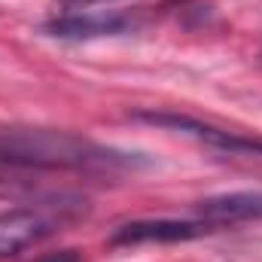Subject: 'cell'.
<instances>
[{
	"mask_svg": "<svg viewBox=\"0 0 262 262\" xmlns=\"http://www.w3.org/2000/svg\"><path fill=\"white\" fill-rule=\"evenodd\" d=\"M0 162L25 171H79V174H119L146 165L137 152L101 146L64 128H43L21 122L0 125Z\"/></svg>",
	"mask_w": 262,
	"mask_h": 262,
	"instance_id": "cell-1",
	"label": "cell"
},
{
	"mask_svg": "<svg viewBox=\"0 0 262 262\" xmlns=\"http://www.w3.org/2000/svg\"><path fill=\"white\" fill-rule=\"evenodd\" d=\"M85 213V198L79 195H52L31 207H9L0 213V259L18 256L21 250L49 238L64 220H76Z\"/></svg>",
	"mask_w": 262,
	"mask_h": 262,
	"instance_id": "cell-2",
	"label": "cell"
},
{
	"mask_svg": "<svg viewBox=\"0 0 262 262\" xmlns=\"http://www.w3.org/2000/svg\"><path fill=\"white\" fill-rule=\"evenodd\" d=\"M213 229L201 220H134L119 226L110 235L113 247H137V244H177L210 235Z\"/></svg>",
	"mask_w": 262,
	"mask_h": 262,
	"instance_id": "cell-3",
	"label": "cell"
},
{
	"mask_svg": "<svg viewBox=\"0 0 262 262\" xmlns=\"http://www.w3.org/2000/svg\"><path fill=\"white\" fill-rule=\"evenodd\" d=\"M137 119H143L149 125H162V128L192 134V137L210 143V146H216V149H226V152L262 156V137H247V134H238V131L213 128V125H204V122L189 119V116H180V113H137Z\"/></svg>",
	"mask_w": 262,
	"mask_h": 262,
	"instance_id": "cell-4",
	"label": "cell"
},
{
	"mask_svg": "<svg viewBox=\"0 0 262 262\" xmlns=\"http://www.w3.org/2000/svg\"><path fill=\"white\" fill-rule=\"evenodd\" d=\"M137 28V21L122 12H64L43 25V31L55 40H95V37H116Z\"/></svg>",
	"mask_w": 262,
	"mask_h": 262,
	"instance_id": "cell-5",
	"label": "cell"
},
{
	"mask_svg": "<svg viewBox=\"0 0 262 262\" xmlns=\"http://www.w3.org/2000/svg\"><path fill=\"white\" fill-rule=\"evenodd\" d=\"M198 220L213 232L223 226H238L247 220H262V192H229L198 201Z\"/></svg>",
	"mask_w": 262,
	"mask_h": 262,
	"instance_id": "cell-6",
	"label": "cell"
},
{
	"mask_svg": "<svg viewBox=\"0 0 262 262\" xmlns=\"http://www.w3.org/2000/svg\"><path fill=\"white\" fill-rule=\"evenodd\" d=\"M31 186H34L31 171L12 168V165H3V162H0V195H15V192H25V189H31Z\"/></svg>",
	"mask_w": 262,
	"mask_h": 262,
	"instance_id": "cell-7",
	"label": "cell"
},
{
	"mask_svg": "<svg viewBox=\"0 0 262 262\" xmlns=\"http://www.w3.org/2000/svg\"><path fill=\"white\" fill-rule=\"evenodd\" d=\"M34 262H82L79 250H52V253H43Z\"/></svg>",
	"mask_w": 262,
	"mask_h": 262,
	"instance_id": "cell-8",
	"label": "cell"
},
{
	"mask_svg": "<svg viewBox=\"0 0 262 262\" xmlns=\"http://www.w3.org/2000/svg\"><path fill=\"white\" fill-rule=\"evenodd\" d=\"M95 3H110V0H58V6H64L67 12H79V9L95 6Z\"/></svg>",
	"mask_w": 262,
	"mask_h": 262,
	"instance_id": "cell-9",
	"label": "cell"
}]
</instances>
